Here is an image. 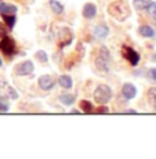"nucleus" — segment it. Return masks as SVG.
I'll use <instances>...</instances> for the list:
<instances>
[{
	"mask_svg": "<svg viewBox=\"0 0 156 159\" xmlns=\"http://www.w3.org/2000/svg\"><path fill=\"white\" fill-rule=\"evenodd\" d=\"M7 29H8V28H6L4 24L0 22V38H3V36L7 35Z\"/></svg>",
	"mask_w": 156,
	"mask_h": 159,
	"instance_id": "nucleus-27",
	"label": "nucleus"
},
{
	"mask_svg": "<svg viewBox=\"0 0 156 159\" xmlns=\"http://www.w3.org/2000/svg\"><path fill=\"white\" fill-rule=\"evenodd\" d=\"M146 10H148V14L151 15L152 20L156 21V2H151V4H149V7Z\"/></svg>",
	"mask_w": 156,
	"mask_h": 159,
	"instance_id": "nucleus-24",
	"label": "nucleus"
},
{
	"mask_svg": "<svg viewBox=\"0 0 156 159\" xmlns=\"http://www.w3.org/2000/svg\"><path fill=\"white\" fill-rule=\"evenodd\" d=\"M79 107H80V111L84 112V114H94V109H96L93 104L90 101H87V100H82L79 102Z\"/></svg>",
	"mask_w": 156,
	"mask_h": 159,
	"instance_id": "nucleus-19",
	"label": "nucleus"
},
{
	"mask_svg": "<svg viewBox=\"0 0 156 159\" xmlns=\"http://www.w3.org/2000/svg\"><path fill=\"white\" fill-rule=\"evenodd\" d=\"M56 40L60 48H65L66 46H69L73 40V32L71 28L68 26H60L57 28V33H56Z\"/></svg>",
	"mask_w": 156,
	"mask_h": 159,
	"instance_id": "nucleus-3",
	"label": "nucleus"
},
{
	"mask_svg": "<svg viewBox=\"0 0 156 159\" xmlns=\"http://www.w3.org/2000/svg\"><path fill=\"white\" fill-rule=\"evenodd\" d=\"M57 83L60 84V86L62 87V89H65V90H71L72 86H73L72 78H71V76H68V75H61V76H58Z\"/></svg>",
	"mask_w": 156,
	"mask_h": 159,
	"instance_id": "nucleus-14",
	"label": "nucleus"
},
{
	"mask_svg": "<svg viewBox=\"0 0 156 159\" xmlns=\"http://www.w3.org/2000/svg\"><path fill=\"white\" fill-rule=\"evenodd\" d=\"M151 2H152V0H134L133 6H134V8H136V10L142 11V10H146V8L149 7Z\"/></svg>",
	"mask_w": 156,
	"mask_h": 159,
	"instance_id": "nucleus-20",
	"label": "nucleus"
},
{
	"mask_svg": "<svg viewBox=\"0 0 156 159\" xmlns=\"http://www.w3.org/2000/svg\"><path fill=\"white\" fill-rule=\"evenodd\" d=\"M3 66V61H2V57H0V68Z\"/></svg>",
	"mask_w": 156,
	"mask_h": 159,
	"instance_id": "nucleus-31",
	"label": "nucleus"
},
{
	"mask_svg": "<svg viewBox=\"0 0 156 159\" xmlns=\"http://www.w3.org/2000/svg\"><path fill=\"white\" fill-rule=\"evenodd\" d=\"M152 61H154V62H156V54H154V56H152Z\"/></svg>",
	"mask_w": 156,
	"mask_h": 159,
	"instance_id": "nucleus-30",
	"label": "nucleus"
},
{
	"mask_svg": "<svg viewBox=\"0 0 156 159\" xmlns=\"http://www.w3.org/2000/svg\"><path fill=\"white\" fill-rule=\"evenodd\" d=\"M38 84L43 91H50L56 86V79L51 75H42L40 78L38 79Z\"/></svg>",
	"mask_w": 156,
	"mask_h": 159,
	"instance_id": "nucleus-9",
	"label": "nucleus"
},
{
	"mask_svg": "<svg viewBox=\"0 0 156 159\" xmlns=\"http://www.w3.org/2000/svg\"><path fill=\"white\" fill-rule=\"evenodd\" d=\"M2 18H3V21H4V25L7 26L8 29L14 28L15 22H17V15L15 14H4V15H2Z\"/></svg>",
	"mask_w": 156,
	"mask_h": 159,
	"instance_id": "nucleus-18",
	"label": "nucleus"
},
{
	"mask_svg": "<svg viewBox=\"0 0 156 159\" xmlns=\"http://www.w3.org/2000/svg\"><path fill=\"white\" fill-rule=\"evenodd\" d=\"M35 58L36 60H39L40 62H47L48 61V56H47V53H46L44 50H38L35 53Z\"/></svg>",
	"mask_w": 156,
	"mask_h": 159,
	"instance_id": "nucleus-23",
	"label": "nucleus"
},
{
	"mask_svg": "<svg viewBox=\"0 0 156 159\" xmlns=\"http://www.w3.org/2000/svg\"><path fill=\"white\" fill-rule=\"evenodd\" d=\"M8 111H10V100L6 97H0V112L4 114Z\"/></svg>",
	"mask_w": 156,
	"mask_h": 159,
	"instance_id": "nucleus-22",
	"label": "nucleus"
},
{
	"mask_svg": "<svg viewBox=\"0 0 156 159\" xmlns=\"http://www.w3.org/2000/svg\"><path fill=\"white\" fill-rule=\"evenodd\" d=\"M146 78L151 79L152 82H156V68H151L146 72Z\"/></svg>",
	"mask_w": 156,
	"mask_h": 159,
	"instance_id": "nucleus-26",
	"label": "nucleus"
},
{
	"mask_svg": "<svg viewBox=\"0 0 156 159\" xmlns=\"http://www.w3.org/2000/svg\"><path fill=\"white\" fill-rule=\"evenodd\" d=\"M108 13L112 18L116 21H124L130 15V8L123 0H116V2L111 3L108 7Z\"/></svg>",
	"mask_w": 156,
	"mask_h": 159,
	"instance_id": "nucleus-1",
	"label": "nucleus"
},
{
	"mask_svg": "<svg viewBox=\"0 0 156 159\" xmlns=\"http://www.w3.org/2000/svg\"><path fill=\"white\" fill-rule=\"evenodd\" d=\"M33 69H35L33 62L30 60H28V61H24V62L17 64L14 68V73L17 76H28L33 72Z\"/></svg>",
	"mask_w": 156,
	"mask_h": 159,
	"instance_id": "nucleus-7",
	"label": "nucleus"
},
{
	"mask_svg": "<svg viewBox=\"0 0 156 159\" xmlns=\"http://www.w3.org/2000/svg\"><path fill=\"white\" fill-rule=\"evenodd\" d=\"M18 7L15 4H10L6 2H0V15L4 14H17Z\"/></svg>",
	"mask_w": 156,
	"mask_h": 159,
	"instance_id": "nucleus-13",
	"label": "nucleus"
},
{
	"mask_svg": "<svg viewBox=\"0 0 156 159\" xmlns=\"http://www.w3.org/2000/svg\"><path fill=\"white\" fill-rule=\"evenodd\" d=\"M0 96L2 97H6L8 100H17L18 97V91L13 89L8 83L6 82H0Z\"/></svg>",
	"mask_w": 156,
	"mask_h": 159,
	"instance_id": "nucleus-8",
	"label": "nucleus"
},
{
	"mask_svg": "<svg viewBox=\"0 0 156 159\" xmlns=\"http://www.w3.org/2000/svg\"><path fill=\"white\" fill-rule=\"evenodd\" d=\"M94 114H109V108L105 107V104H101L98 108L94 109Z\"/></svg>",
	"mask_w": 156,
	"mask_h": 159,
	"instance_id": "nucleus-25",
	"label": "nucleus"
},
{
	"mask_svg": "<svg viewBox=\"0 0 156 159\" xmlns=\"http://www.w3.org/2000/svg\"><path fill=\"white\" fill-rule=\"evenodd\" d=\"M58 100H60L61 104H64V105H72V104H75L76 101V96L75 94H71V93H62L58 96Z\"/></svg>",
	"mask_w": 156,
	"mask_h": 159,
	"instance_id": "nucleus-16",
	"label": "nucleus"
},
{
	"mask_svg": "<svg viewBox=\"0 0 156 159\" xmlns=\"http://www.w3.org/2000/svg\"><path fill=\"white\" fill-rule=\"evenodd\" d=\"M82 14H83V17L86 18V20H93V18H96V15H97L96 4H93V3H87V4H84Z\"/></svg>",
	"mask_w": 156,
	"mask_h": 159,
	"instance_id": "nucleus-12",
	"label": "nucleus"
},
{
	"mask_svg": "<svg viewBox=\"0 0 156 159\" xmlns=\"http://www.w3.org/2000/svg\"><path fill=\"white\" fill-rule=\"evenodd\" d=\"M122 56L126 58L128 62H130V65H133V66L138 65L140 60H141L138 51H136L134 48H131L130 46H123V47H122Z\"/></svg>",
	"mask_w": 156,
	"mask_h": 159,
	"instance_id": "nucleus-6",
	"label": "nucleus"
},
{
	"mask_svg": "<svg viewBox=\"0 0 156 159\" xmlns=\"http://www.w3.org/2000/svg\"><path fill=\"white\" fill-rule=\"evenodd\" d=\"M146 98H148L149 105L154 109H156V87H151L146 93Z\"/></svg>",
	"mask_w": 156,
	"mask_h": 159,
	"instance_id": "nucleus-21",
	"label": "nucleus"
},
{
	"mask_svg": "<svg viewBox=\"0 0 156 159\" xmlns=\"http://www.w3.org/2000/svg\"><path fill=\"white\" fill-rule=\"evenodd\" d=\"M122 96L126 100H133L137 96V87L133 83H124L122 87Z\"/></svg>",
	"mask_w": 156,
	"mask_h": 159,
	"instance_id": "nucleus-10",
	"label": "nucleus"
},
{
	"mask_svg": "<svg viewBox=\"0 0 156 159\" xmlns=\"http://www.w3.org/2000/svg\"><path fill=\"white\" fill-rule=\"evenodd\" d=\"M96 66L98 71L109 72L111 69V53L105 46H101L96 56Z\"/></svg>",
	"mask_w": 156,
	"mask_h": 159,
	"instance_id": "nucleus-2",
	"label": "nucleus"
},
{
	"mask_svg": "<svg viewBox=\"0 0 156 159\" xmlns=\"http://www.w3.org/2000/svg\"><path fill=\"white\" fill-rule=\"evenodd\" d=\"M93 35L96 39H106L109 35V26L106 24H100L93 30Z\"/></svg>",
	"mask_w": 156,
	"mask_h": 159,
	"instance_id": "nucleus-11",
	"label": "nucleus"
},
{
	"mask_svg": "<svg viewBox=\"0 0 156 159\" xmlns=\"http://www.w3.org/2000/svg\"><path fill=\"white\" fill-rule=\"evenodd\" d=\"M126 114H137V111L136 109H127V111H124Z\"/></svg>",
	"mask_w": 156,
	"mask_h": 159,
	"instance_id": "nucleus-28",
	"label": "nucleus"
},
{
	"mask_svg": "<svg viewBox=\"0 0 156 159\" xmlns=\"http://www.w3.org/2000/svg\"><path fill=\"white\" fill-rule=\"evenodd\" d=\"M0 50L4 54L6 57H11L15 54L17 51V46H15V42L13 38H10L8 35L0 38Z\"/></svg>",
	"mask_w": 156,
	"mask_h": 159,
	"instance_id": "nucleus-5",
	"label": "nucleus"
},
{
	"mask_svg": "<svg viewBox=\"0 0 156 159\" xmlns=\"http://www.w3.org/2000/svg\"><path fill=\"white\" fill-rule=\"evenodd\" d=\"M72 114H80V111H79V109H72Z\"/></svg>",
	"mask_w": 156,
	"mask_h": 159,
	"instance_id": "nucleus-29",
	"label": "nucleus"
},
{
	"mask_svg": "<svg viewBox=\"0 0 156 159\" xmlns=\"http://www.w3.org/2000/svg\"><path fill=\"white\" fill-rule=\"evenodd\" d=\"M138 33L142 36V38H149V39H152L156 36V30L149 25H141L138 28Z\"/></svg>",
	"mask_w": 156,
	"mask_h": 159,
	"instance_id": "nucleus-15",
	"label": "nucleus"
},
{
	"mask_svg": "<svg viewBox=\"0 0 156 159\" xmlns=\"http://www.w3.org/2000/svg\"><path fill=\"white\" fill-rule=\"evenodd\" d=\"M48 6L54 14L61 15L64 13V4H61V2H58V0H48Z\"/></svg>",
	"mask_w": 156,
	"mask_h": 159,
	"instance_id": "nucleus-17",
	"label": "nucleus"
},
{
	"mask_svg": "<svg viewBox=\"0 0 156 159\" xmlns=\"http://www.w3.org/2000/svg\"><path fill=\"white\" fill-rule=\"evenodd\" d=\"M112 98V90L108 84H98L94 90V101L97 104H106Z\"/></svg>",
	"mask_w": 156,
	"mask_h": 159,
	"instance_id": "nucleus-4",
	"label": "nucleus"
}]
</instances>
